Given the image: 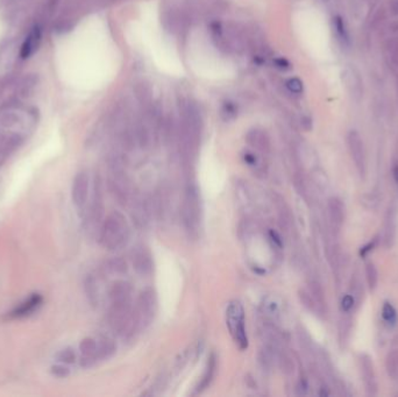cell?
I'll return each mask as SVG.
<instances>
[{"label":"cell","mask_w":398,"mask_h":397,"mask_svg":"<svg viewBox=\"0 0 398 397\" xmlns=\"http://www.w3.org/2000/svg\"><path fill=\"white\" fill-rule=\"evenodd\" d=\"M132 263L140 276H149L154 270V260L150 251L144 245H136L131 254Z\"/></svg>","instance_id":"cell-7"},{"label":"cell","mask_w":398,"mask_h":397,"mask_svg":"<svg viewBox=\"0 0 398 397\" xmlns=\"http://www.w3.org/2000/svg\"><path fill=\"white\" fill-rule=\"evenodd\" d=\"M84 289L86 297L92 305H97L99 301V289L97 280L92 275H89L84 281Z\"/></svg>","instance_id":"cell-21"},{"label":"cell","mask_w":398,"mask_h":397,"mask_svg":"<svg viewBox=\"0 0 398 397\" xmlns=\"http://www.w3.org/2000/svg\"><path fill=\"white\" fill-rule=\"evenodd\" d=\"M216 369H217V358L215 354H212L211 356H210L208 366H206V369H205V373H204V375H203L201 383H199V385H198L199 392L203 391L204 389L209 387L210 383H211V381L213 380V377H215Z\"/></svg>","instance_id":"cell-20"},{"label":"cell","mask_w":398,"mask_h":397,"mask_svg":"<svg viewBox=\"0 0 398 397\" xmlns=\"http://www.w3.org/2000/svg\"><path fill=\"white\" fill-rule=\"evenodd\" d=\"M354 303H355V298L352 295L343 296L341 299V310L343 312H349L353 309Z\"/></svg>","instance_id":"cell-34"},{"label":"cell","mask_w":398,"mask_h":397,"mask_svg":"<svg viewBox=\"0 0 398 397\" xmlns=\"http://www.w3.org/2000/svg\"><path fill=\"white\" fill-rule=\"evenodd\" d=\"M397 86H398V81H397Z\"/></svg>","instance_id":"cell-40"},{"label":"cell","mask_w":398,"mask_h":397,"mask_svg":"<svg viewBox=\"0 0 398 397\" xmlns=\"http://www.w3.org/2000/svg\"><path fill=\"white\" fill-rule=\"evenodd\" d=\"M345 78L347 81V86H348V90L350 92V95L353 96V98L359 102L362 97L363 93V85L362 81H361L360 74L355 68L348 67V69L345 72Z\"/></svg>","instance_id":"cell-15"},{"label":"cell","mask_w":398,"mask_h":397,"mask_svg":"<svg viewBox=\"0 0 398 397\" xmlns=\"http://www.w3.org/2000/svg\"><path fill=\"white\" fill-rule=\"evenodd\" d=\"M50 373H52L53 376H55L57 378H66L69 376V374H70V369L67 366H64V364H54L50 368Z\"/></svg>","instance_id":"cell-32"},{"label":"cell","mask_w":398,"mask_h":397,"mask_svg":"<svg viewBox=\"0 0 398 397\" xmlns=\"http://www.w3.org/2000/svg\"><path fill=\"white\" fill-rule=\"evenodd\" d=\"M299 299L303 303V305L309 310V311L317 313V315H321L324 312V309L318 304L316 299L312 297V295L310 292H306L305 290L299 291Z\"/></svg>","instance_id":"cell-23"},{"label":"cell","mask_w":398,"mask_h":397,"mask_svg":"<svg viewBox=\"0 0 398 397\" xmlns=\"http://www.w3.org/2000/svg\"><path fill=\"white\" fill-rule=\"evenodd\" d=\"M333 27H334L335 34L338 36V39L342 42V45L348 46L350 43V36L348 33V30H347L345 21L341 17L336 16L333 18Z\"/></svg>","instance_id":"cell-22"},{"label":"cell","mask_w":398,"mask_h":397,"mask_svg":"<svg viewBox=\"0 0 398 397\" xmlns=\"http://www.w3.org/2000/svg\"><path fill=\"white\" fill-rule=\"evenodd\" d=\"M106 270L112 275H122V274L127 273V263L124 259L121 258H113L108 260L106 262Z\"/></svg>","instance_id":"cell-25"},{"label":"cell","mask_w":398,"mask_h":397,"mask_svg":"<svg viewBox=\"0 0 398 397\" xmlns=\"http://www.w3.org/2000/svg\"><path fill=\"white\" fill-rule=\"evenodd\" d=\"M275 63H276V67L280 68L282 70H287L289 69V67H290V63H289L285 59H277Z\"/></svg>","instance_id":"cell-36"},{"label":"cell","mask_w":398,"mask_h":397,"mask_svg":"<svg viewBox=\"0 0 398 397\" xmlns=\"http://www.w3.org/2000/svg\"><path fill=\"white\" fill-rule=\"evenodd\" d=\"M108 324L117 334H125L131 327L134 330L132 299L111 302Z\"/></svg>","instance_id":"cell-4"},{"label":"cell","mask_w":398,"mask_h":397,"mask_svg":"<svg viewBox=\"0 0 398 397\" xmlns=\"http://www.w3.org/2000/svg\"><path fill=\"white\" fill-rule=\"evenodd\" d=\"M382 317L386 323L395 324L397 320V312L390 303H384L382 308Z\"/></svg>","instance_id":"cell-31"},{"label":"cell","mask_w":398,"mask_h":397,"mask_svg":"<svg viewBox=\"0 0 398 397\" xmlns=\"http://www.w3.org/2000/svg\"><path fill=\"white\" fill-rule=\"evenodd\" d=\"M43 303V297L38 292L32 294L30 297L25 299L23 303H20V305H18L17 308H14L12 311L7 313V318L9 319H23L26 317H30L33 315L35 311L41 308Z\"/></svg>","instance_id":"cell-9"},{"label":"cell","mask_w":398,"mask_h":397,"mask_svg":"<svg viewBox=\"0 0 398 397\" xmlns=\"http://www.w3.org/2000/svg\"><path fill=\"white\" fill-rule=\"evenodd\" d=\"M40 41H41V30H40L39 26H36L32 30L30 35L27 36L26 40H25L23 43V46H21V50H20L21 59L26 60L28 57L33 55V53L38 49Z\"/></svg>","instance_id":"cell-17"},{"label":"cell","mask_w":398,"mask_h":397,"mask_svg":"<svg viewBox=\"0 0 398 397\" xmlns=\"http://www.w3.org/2000/svg\"><path fill=\"white\" fill-rule=\"evenodd\" d=\"M227 325L231 334L240 348L247 347V335L245 331V315L240 303L234 302L227 309Z\"/></svg>","instance_id":"cell-6"},{"label":"cell","mask_w":398,"mask_h":397,"mask_svg":"<svg viewBox=\"0 0 398 397\" xmlns=\"http://www.w3.org/2000/svg\"><path fill=\"white\" fill-rule=\"evenodd\" d=\"M89 189H90V178L86 171H81L75 176L74 182H72L71 189V197L74 202L75 207L78 210H83L85 208L86 202L89 198Z\"/></svg>","instance_id":"cell-8"},{"label":"cell","mask_w":398,"mask_h":397,"mask_svg":"<svg viewBox=\"0 0 398 397\" xmlns=\"http://www.w3.org/2000/svg\"><path fill=\"white\" fill-rule=\"evenodd\" d=\"M56 359L62 363H74L76 361V353L71 347H66L57 353Z\"/></svg>","instance_id":"cell-30"},{"label":"cell","mask_w":398,"mask_h":397,"mask_svg":"<svg viewBox=\"0 0 398 397\" xmlns=\"http://www.w3.org/2000/svg\"><path fill=\"white\" fill-rule=\"evenodd\" d=\"M182 218L187 232L196 236L201 225V200L197 187L193 184H187L184 191Z\"/></svg>","instance_id":"cell-3"},{"label":"cell","mask_w":398,"mask_h":397,"mask_svg":"<svg viewBox=\"0 0 398 397\" xmlns=\"http://www.w3.org/2000/svg\"><path fill=\"white\" fill-rule=\"evenodd\" d=\"M297 390L299 395H305L307 392V382L305 380H300L297 384Z\"/></svg>","instance_id":"cell-35"},{"label":"cell","mask_w":398,"mask_h":397,"mask_svg":"<svg viewBox=\"0 0 398 397\" xmlns=\"http://www.w3.org/2000/svg\"><path fill=\"white\" fill-rule=\"evenodd\" d=\"M397 229V210L395 205L388 208L386 211L384 226H383V245L385 248H391L395 243Z\"/></svg>","instance_id":"cell-12"},{"label":"cell","mask_w":398,"mask_h":397,"mask_svg":"<svg viewBox=\"0 0 398 397\" xmlns=\"http://www.w3.org/2000/svg\"><path fill=\"white\" fill-rule=\"evenodd\" d=\"M225 107L226 108H225V111H224V113L227 114V117H234L235 113H237V111H235L234 106L231 105V104H227Z\"/></svg>","instance_id":"cell-37"},{"label":"cell","mask_w":398,"mask_h":397,"mask_svg":"<svg viewBox=\"0 0 398 397\" xmlns=\"http://www.w3.org/2000/svg\"><path fill=\"white\" fill-rule=\"evenodd\" d=\"M277 367H280L282 373H284L285 375H291L295 370L294 360L290 358V355L280 349L277 358Z\"/></svg>","instance_id":"cell-27"},{"label":"cell","mask_w":398,"mask_h":397,"mask_svg":"<svg viewBox=\"0 0 398 397\" xmlns=\"http://www.w3.org/2000/svg\"><path fill=\"white\" fill-rule=\"evenodd\" d=\"M392 174H393V178H395V182L398 185V162L397 163L393 164L392 167Z\"/></svg>","instance_id":"cell-38"},{"label":"cell","mask_w":398,"mask_h":397,"mask_svg":"<svg viewBox=\"0 0 398 397\" xmlns=\"http://www.w3.org/2000/svg\"><path fill=\"white\" fill-rule=\"evenodd\" d=\"M287 88L289 89V91L290 92L298 95V93L303 92V82L300 81L299 78H296V77L290 78L287 82Z\"/></svg>","instance_id":"cell-33"},{"label":"cell","mask_w":398,"mask_h":397,"mask_svg":"<svg viewBox=\"0 0 398 397\" xmlns=\"http://www.w3.org/2000/svg\"><path fill=\"white\" fill-rule=\"evenodd\" d=\"M97 341H98V351H97L98 361L108 359L115 352L114 342L110 340V339L101 338L100 340H97Z\"/></svg>","instance_id":"cell-24"},{"label":"cell","mask_w":398,"mask_h":397,"mask_svg":"<svg viewBox=\"0 0 398 397\" xmlns=\"http://www.w3.org/2000/svg\"><path fill=\"white\" fill-rule=\"evenodd\" d=\"M133 289L132 286L126 281H118L110 289V299L113 301H125L132 299Z\"/></svg>","instance_id":"cell-18"},{"label":"cell","mask_w":398,"mask_h":397,"mask_svg":"<svg viewBox=\"0 0 398 397\" xmlns=\"http://www.w3.org/2000/svg\"><path fill=\"white\" fill-rule=\"evenodd\" d=\"M360 368H361V375H362V380L367 390L368 395L374 396L377 394V381H376L375 371H374V364L370 356L367 354L360 355Z\"/></svg>","instance_id":"cell-11"},{"label":"cell","mask_w":398,"mask_h":397,"mask_svg":"<svg viewBox=\"0 0 398 397\" xmlns=\"http://www.w3.org/2000/svg\"><path fill=\"white\" fill-rule=\"evenodd\" d=\"M247 141L252 147L256 148V149L261 151H268L269 150V139L261 131H252L247 136Z\"/></svg>","instance_id":"cell-19"},{"label":"cell","mask_w":398,"mask_h":397,"mask_svg":"<svg viewBox=\"0 0 398 397\" xmlns=\"http://www.w3.org/2000/svg\"><path fill=\"white\" fill-rule=\"evenodd\" d=\"M131 214L133 217V220L139 227H144L149 222L150 217V208L149 204L146 200H143L142 197L135 196L132 201L131 207Z\"/></svg>","instance_id":"cell-14"},{"label":"cell","mask_w":398,"mask_h":397,"mask_svg":"<svg viewBox=\"0 0 398 397\" xmlns=\"http://www.w3.org/2000/svg\"><path fill=\"white\" fill-rule=\"evenodd\" d=\"M327 207L333 229L335 231H339L341 229L343 220H345V208H343L342 202L339 198L332 197L328 201Z\"/></svg>","instance_id":"cell-16"},{"label":"cell","mask_w":398,"mask_h":397,"mask_svg":"<svg viewBox=\"0 0 398 397\" xmlns=\"http://www.w3.org/2000/svg\"><path fill=\"white\" fill-rule=\"evenodd\" d=\"M386 373L393 380L398 378V349H392L388 353L385 359Z\"/></svg>","instance_id":"cell-26"},{"label":"cell","mask_w":398,"mask_h":397,"mask_svg":"<svg viewBox=\"0 0 398 397\" xmlns=\"http://www.w3.org/2000/svg\"><path fill=\"white\" fill-rule=\"evenodd\" d=\"M309 289H310V294L312 295V297L316 299L318 304H319L321 308L324 309L325 306V297H324V290L319 282L316 280H312L309 282Z\"/></svg>","instance_id":"cell-28"},{"label":"cell","mask_w":398,"mask_h":397,"mask_svg":"<svg viewBox=\"0 0 398 397\" xmlns=\"http://www.w3.org/2000/svg\"><path fill=\"white\" fill-rule=\"evenodd\" d=\"M157 311V296L154 289L146 288L140 292L133 310L134 330L142 331L153 322Z\"/></svg>","instance_id":"cell-2"},{"label":"cell","mask_w":398,"mask_h":397,"mask_svg":"<svg viewBox=\"0 0 398 397\" xmlns=\"http://www.w3.org/2000/svg\"><path fill=\"white\" fill-rule=\"evenodd\" d=\"M79 351H81L82 358H81V364L82 367L89 368L95 364L98 361V355H97V351H98V341L93 338H84L79 344Z\"/></svg>","instance_id":"cell-13"},{"label":"cell","mask_w":398,"mask_h":397,"mask_svg":"<svg viewBox=\"0 0 398 397\" xmlns=\"http://www.w3.org/2000/svg\"><path fill=\"white\" fill-rule=\"evenodd\" d=\"M347 141H348L350 156H352L354 163H355L357 171L360 172L361 176H363L365 172V160L362 139H361L360 134L356 131H350Z\"/></svg>","instance_id":"cell-10"},{"label":"cell","mask_w":398,"mask_h":397,"mask_svg":"<svg viewBox=\"0 0 398 397\" xmlns=\"http://www.w3.org/2000/svg\"><path fill=\"white\" fill-rule=\"evenodd\" d=\"M129 238V226L127 220L120 212H112L106 217L99 232L101 246L106 250L114 251L126 245Z\"/></svg>","instance_id":"cell-1"},{"label":"cell","mask_w":398,"mask_h":397,"mask_svg":"<svg viewBox=\"0 0 398 397\" xmlns=\"http://www.w3.org/2000/svg\"><path fill=\"white\" fill-rule=\"evenodd\" d=\"M365 279H367L368 287L370 290H374L377 286V281H378V273L377 269H376L375 265L372 262H369L365 265Z\"/></svg>","instance_id":"cell-29"},{"label":"cell","mask_w":398,"mask_h":397,"mask_svg":"<svg viewBox=\"0 0 398 397\" xmlns=\"http://www.w3.org/2000/svg\"><path fill=\"white\" fill-rule=\"evenodd\" d=\"M323 2H330V0H323Z\"/></svg>","instance_id":"cell-39"},{"label":"cell","mask_w":398,"mask_h":397,"mask_svg":"<svg viewBox=\"0 0 398 397\" xmlns=\"http://www.w3.org/2000/svg\"><path fill=\"white\" fill-rule=\"evenodd\" d=\"M108 186L111 192L113 193L119 204L125 205L129 200V182L124 167L119 161L112 163L110 177H108Z\"/></svg>","instance_id":"cell-5"}]
</instances>
